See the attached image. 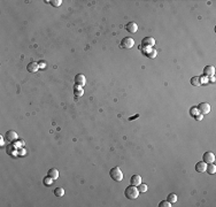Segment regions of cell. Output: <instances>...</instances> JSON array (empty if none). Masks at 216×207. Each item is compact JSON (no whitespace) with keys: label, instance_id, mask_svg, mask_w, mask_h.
Segmentation results:
<instances>
[{"label":"cell","instance_id":"cell-1","mask_svg":"<svg viewBox=\"0 0 216 207\" xmlns=\"http://www.w3.org/2000/svg\"><path fill=\"white\" fill-rule=\"evenodd\" d=\"M124 195H125V197H127L128 199L133 200V199H137V198H138L139 191H138V189H137L134 185H130V186H127V189H125V191H124Z\"/></svg>","mask_w":216,"mask_h":207},{"label":"cell","instance_id":"cell-2","mask_svg":"<svg viewBox=\"0 0 216 207\" xmlns=\"http://www.w3.org/2000/svg\"><path fill=\"white\" fill-rule=\"evenodd\" d=\"M109 175H110L112 180L115 181V182H121L123 180V173H122V170L119 167L112 168L110 171H109Z\"/></svg>","mask_w":216,"mask_h":207},{"label":"cell","instance_id":"cell-3","mask_svg":"<svg viewBox=\"0 0 216 207\" xmlns=\"http://www.w3.org/2000/svg\"><path fill=\"white\" fill-rule=\"evenodd\" d=\"M134 45V40L131 37H125L121 40V47L122 49H131Z\"/></svg>","mask_w":216,"mask_h":207},{"label":"cell","instance_id":"cell-4","mask_svg":"<svg viewBox=\"0 0 216 207\" xmlns=\"http://www.w3.org/2000/svg\"><path fill=\"white\" fill-rule=\"evenodd\" d=\"M197 108H198L199 113H201L202 115L208 114V113L211 112V105L207 104V103H200L198 106H197Z\"/></svg>","mask_w":216,"mask_h":207},{"label":"cell","instance_id":"cell-5","mask_svg":"<svg viewBox=\"0 0 216 207\" xmlns=\"http://www.w3.org/2000/svg\"><path fill=\"white\" fill-rule=\"evenodd\" d=\"M155 39L153 37H145L141 40V47H154Z\"/></svg>","mask_w":216,"mask_h":207},{"label":"cell","instance_id":"cell-6","mask_svg":"<svg viewBox=\"0 0 216 207\" xmlns=\"http://www.w3.org/2000/svg\"><path fill=\"white\" fill-rule=\"evenodd\" d=\"M140 49H143V52H144V54L147 56V58H149V59H154L155 56H156V50L155 49H153V47H141L140 46Z\"/></svg>","mask_w":216,"mask_h":207},{"label":"cell","instance_id":"cell-7","mask_svg":"<svg viewBox=\"0 0 216 207\" xmlns=\"http://www.w3.org/2000/svg\"><path fill=\"white\" fill-rule=\"evenodd\" d=\"M202 161H204V162H206L207 165H208V163L214 162V161H215V154H214L213 152H211V151L205 152V153H204V155H202Z\"/></svg>","mask_w":216,"mask_h":207},{"label":"cell","instance_id":"cell-8","mask_svg":"<svg viewBox=\"0 0 216 207\" xmlns=\"http://www.w3.org/2000/svg\"><path fill=\"white\" fill-rule=\"evenodd\" d=\"M85 83H86V78L83 74H77L75 76V85H78V86L83 88L85 85Z\"/></svg>","mask_w":216,"mask_h":207},{"label":"cell","instance_id":"cell-9","mask_svg":"<svg viewBox=\"0 0 216 207\" xmlns=\"http://www.w3.org/2000/svg\"><path fill=\"white\" fill-rule=\"evenodd\" d=\"M214 74H215V68L213 66H206L204 68V76L212 77V76H214Z\"/></svg>","mask_w":216,"mask_h":207},{"label":"cell","instance_id":"cell-10","mask_svg":"<svg viewBox=\"0 0 216 207\" xmlns=\"http://www.w3.org/2000/svg\"><path fill=\"white\" fill-rule=\"evenodd\" d=\"M27 69H28V71L29 73H36V71H38L39 70V66H38V63L37 62H35V61H31L30 63H28V66H27Z\"/></svg>","mask_w":216,"mask_h":207},{"label":"cell","instance_id":"cell-11","mask_svg":"<svg viewBox=\"0 0 216 207\" xmlns=\"http://www.w3.org/2000/svg\"><path fill=\"white\" fill-rule=\"evenodd\" d=\"M125 29H127V31H129L130 34H136L138 31V25L134 22H129V23H127Z\"/></svg>","mask_w":216,"mask_h":207},{"label":"cell","instance_id":"cell-12","mask_svg":"<svg viewBox=\"0 0 216 207\" xmlns=\"http://www.w3.org/2000/svg\"><path fill=\"white\" fill-rule=\"evenodd\" d=\"M206 167H207V163L204 162V161H199L195 163V170L198 173H204L206 171Z\"/></svg>","mask_w":216,"mask_h":207},{"label":"cell","instance_id":"cell-13","mask_svg":"<svg viewBox=\"0 0 216 207\" xmlns=\"http://www.w3.org/2000/svg\"><path fill=\"white\" fill-rule=\"evenodd\" d=\"M16 138H17V134H16L15 131L9 130V131L6 132V139H7L8 142H14Z\"/></svg>","mask_w":216,"mask_h":207},{"label":"cell","instance_id":"cell-14","mask_svg":"<svg viewBox=\"0 0 216 207\" xmlns=\"http://www.w3.org/2000/svg\"><path fill=\"white\" fill-rule=\"evenodd\" d=\"M130 183H131V185L138 186L141 183V177L139 175H132V177L130 178Z\"/></svg>","mask_w":216,"mask_h":207},{"label":"cell","instance_id":"cell-15","mask_svg":"<svg viewBox=\"0 0 216 207\" xmlns=\"http://www.w3.org/2000/svg\"><path fill=\"white\" fill-rule=\"evenodd\" d=\"M47 176L52 177V178L55 181V180H58V177H59V170H58L56 168H51V169L47 171Z\"/></svg>","mask_w":216,"mask_h":207},{"label":"cell","instance_id":"cell-16","mask_svg":"<svg viewBox=\"0 0 216 207\" xmlns=\"http://www.w3.org/2000/svg\"><path fill=\"white\" fill-rule=\"evenodd\" d=\"M190 82H191V84L194 85V86H200L201 83H202V78H201L200 76H193V77L191 78Z\"/></svg>","mask_w":216,"mask_h":207},{"label":"cell","instance_id":"cell-17","mask_svg":"<svg viewBox=\"0 0 216 207\" xmlns=\"http://www.w3.org/2000/svg\"><path fill=\"white\" fill-rule=\"evenodd\" d=\"M206 171H207L208 174H211V175L215 174V173H216V167H215V165H214V162H212V163H208V165H207V167H206Z\"/></svg>","mask_w":216,"mask_h":207},{"label":"cell","instance_id":"cell-18","mask_svg":"<svg viewBox=\"0 0 216 207\" xmlns=\"http://www.w3.org/2000/svg\"><path fill=\"white\" fill-rule=\"evenodd\" d=\"M74 93L76 97H82L84 95V91H83V88L78 86V85H75L74 86Z\"/></svg>","mask_w":216,"mask_h":207},{"label":"cell","instance_id":"cell-19","mask_svg":"<svg viewBox=\"0 0 216 207\" xmlns=\"http://www.w3.org/2000/svg\"><path fill=\"white\" fill-rule=\"evenodd\" d=\"M53 182H54V180H53L52 177H49V176L44 177V180H43L44 185H46V186H51V185L53 184Z\"/></svg>","mask_w":216,"mask_h":207},{"label":"cell","instance_id":"cell-20","mask_svg":"<svg viewBox=\"0 0 216 207\" xmlns=\"http://www.w3.org/2000/svg\"><path fill=\"white\" fill-rule=\"evenodd\" d=\"M64 195V190L62 188H55L54 189V196L56 197H62Z\"/></svg>","mask_w":216,"mask_h":207},{"label":"cell","instance_id":"cell-21","mask_svg":"<svg viewBox=\"0 0 216 207\" xmlns=\"http://www.w3.org/2000/svg\"><path fill=\"white\" fill-rule=\"evenodd\" d=\"M167 200H168L169 203L173 204V203H176V202H177V196H176L175 193H169V195H168V197H167Z\"/></svg>","mask_w":216,"mask_h":207},{"label":"cell","instance_id":"cell-22","mask_svg":"<svg viewBox=\"0 0 216 207\" xmlns=\"http://www.w3.org/2000/svg\"><path fill=\"white\" fill-rule=\"evenodd\" d=\"M137 189H138V191H139V192H146V191H147V185H146V184H141V183H140V184L137 186Z\"/></svg>","mask_w":216,"mask_h":207},{"label":"cell","instance_id":"cell-23","mask_svg":"<svg viewBox=\"0 0 216 207\" xmlns=\"http://www.w3.org/2000/svg\"><path fill=\"white\" fill-rule=\"evenodd\" d=\"M160 207H171V203H169L168 200H162L160 204H159Z\"/></svg>","mask_w":216,"mask_h":207},{"label":"cell","instance_id":"cell-24","mask_svg":"<svg viewBox=\"0 0 216 207\" xmlns=\"http://www.w3.org/2000/svg\"><path fill=\"white\" fill-rule=\"evenodd\" d=\"M190 114H191L192 116H195V115H198V114H199V110H198V108H197V107H191V109H190Z\"/></svg>","mask_w":216,"mask_h":207},{"label":"cell","instance_id":"cell-25","mask_svg":"<svg viewBox=\"0 0 216 207\" xmlns=\"http://www.w3.org/2000/svg\"><path fill=\"white\" fill-rule=\"evenodd\" d=\"M61 0H52V1H49V3L52 5V6H54V7H59L60 5H61Z\"/></svg>","mask_w":216,"mask_h":207},{"label":"cell","instance_id":"cell-26","mask_svg":"<svg viewBox=\"0 0 216 207\" xmlns=\"http://www.w3.org/2000/svg\"><path fill=\"white\" fill-rule=\"evenodd\" d=\"M38 66H39V69H45V68H46V63H45L44 61L38 62Z\"/></svg>","mask_w":216,"mask_h":207},{"label":"cell","instance_id":"cell-27","mask_svg":"<svg viewBox=\"0 0 216 207\" xmlns=\"http://www.w3.org/2000/svg\"><path fill=\"white\" fill-rule=\"evenodd\" d=\"M194 117H195V120H197V121H200V120H202V114L200 115V113H199V114H198V115H195Z\"/></svg>","mask_w":216,"mask_h":207},{"label":"cell","instance_id":"cell-28","mask_svg":"<svg viewBox=\"0 0 216 207\" xmlns=\"http://www.w3.org/2000/svg\"><path fill=\"white\" fill-rule=\"evenodd\" d=\"M211 82H212V83H214V82H215V78H214V76H212V77H211Z\"/></svg>","mask_w":216,"mask_h":207}]
</instances>
